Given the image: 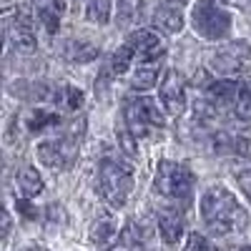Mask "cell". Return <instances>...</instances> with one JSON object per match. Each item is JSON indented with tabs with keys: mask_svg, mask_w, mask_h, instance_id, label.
<instances>
[{
	"mask_svg": "<svg viewBox=\"0 0 251 251\" xmlns=\"http://www.w3.org/2000/svg\"><path fill=\"white\" fill-rule=\"evenodd\" d=\"M153 25L161 33H169V35L181 33V28H183V13H181V8L174 5V3L158 5V10L153 13Z\"/></svg>",
	"mask_w": 251,
	"mask_h": 251,
	"instance_id": "obj_13",
	"label": "cell"
},
{
	"mask_svg": "<svg viewBox=\"0 0 251 251\" xmlns=\"http://www.w3.org/2000/svg\"><path fill=\"white\" fill-rule=\"evenodd\" d=\"M216 151H234L239 156L251 158V136H236V138L219 136L216 138Z\"/></svg>",
	"mask_w": 251,
	"mask_h": 251,
	"instance_id": "obj_19",
	"label": "cell"
},
{
	"mask_svg": "<svg viewBox=\"0 0 251 251\" xmlns=\"http://www.w3.org/2000/svg\"><path fill=\"white\" fill-rule=\"evenodd\" d=\"M249 58H251V43L249 40H236V43H228L226 48H221L211 58V66L219 73H234V71H239L244 66Z\"/></svg>",
	"mask_w": 251,
	"mask_h": 251,
	"instance_id": "obj_8",
	"label": "cell"
},
{
	"mask_svg": "<svg viewBox=\"0 0 251 251\" xmlns=\"http://www.w3.org/2000/svg\"><path fill=\"white\" fill-rule=\"evenodd\" d=\"M183 226H186L183 216L178 211H174V208H163L158 214V234L166 244H171V246L178 244L183 236Z\"/></svg>",
	"mask_w": 251,
	"mask_h": 251,
	"instance_id": "obj_12",
	"label": "cell"
},
{
	"mask_svg": "<svg viewBox=\"0 0 251 251\" xmlns=\"http://www.w3.org/2000/svg\"><path fill=\"white\" fill-rule=\"evenodd\" d=\"M18 208L23 211V216H25V219H35V214H38L35 208L28 203V199H18Z\"/></svg>",
	"mask_w": 251,
	"mask_h": 251,
	"instance_id": "obj_29",
	"label": "cell"
},
{
	"mask_svg": "<svg viewBox=\"0 0 251 251\" xmlns=\"http://www.w3.org/2000/svg\"><path fill=\"white\" fill-rule=\"evenodd\" d=\"M236 181H239V186H241V191L251 199V169L239 171V174H236Z\"/></svg>",
	"mask_w": 251,
	"mask_h": 251,
	"instance_id": "obj_28",
	"label": "cell"
},
{
	"mask_svg": "<svg viewBox=\"0 0 251 251\" xmlns=\"http://www.w3.org/2000/svg\"><path fill=\"white\" fill-rule=\"evenodd\" d=\"M8 38L18 50H33L35 48V33H33V18L28 8H18L15 18L8 20Z\"/></svg>",
	"mask_w": 251,
	"mask_h": 251,
	"instance_id": "obj_9",
	"label": "cell"
},
{
	"mask_svg": "<svg viewBox=\"0 0 251 251\" xmlns=\"http://www.w3.org/2000/svg\"><path fill=\"white\" fill-rule=\"evenodd\" d=\"M133 188V174L128 166H121L118 161H103L98 169V191L113 208H121L128 201Z\"/></svg>",
	"mask_w": 251,
	"mask_h": 251,
	"instance_id": "obj_2",
	"label": "cell"
},
{
	"mask_svg": "<svg viewBox=\"0 0 251 251\" xmlns=\"http://www.w3.org/2000/svg\"><path fill=\"white\" fill-rule=\"evenodd\" d=\"M88 20L96 25H106L111 20V0H91L88 3Z\"/></svg>",
	"mask_w": 251,
	"mask_h": 251,
	"instance_id": "obj_22",
	"label": "cell"
},
{
	"mask_svg": "<svg viewBox=\"0 0 251 251\" xmlns=\"http://www.w3.org/2000/svg\"><path fill=\"white\" fill-rule=\"evenodd\" d=\"M156 80H158V66L156 63H141L136 68V73L131 75V88L149 91V88L156 86Z\"/></svg>",
	"mask_w": 251,
	"mask_h": 251,
	"instance_id": "obj_18",
	"label": "cell"
},
{
	"mask_svg": "<svg viewBox=\"0 0 251 251\" xmlns=\"http://www.w3.org/2000/svg\"><path fill=\"white\" fill-rule=\"evenodd\" d=\"M191 25L203 40H221L231 33V13L211 0H201L191 10Z\"/></svg>",
	"mask_w": 251,
	"mask_h": 251,
	"instance_id": "obj_3",
	"label": "cell"
},
{
	"mask_svg": "<svg viewBox=\"0 0 251 251\" xmlns=\"http://www.w3.org/2000/svg\"><path fill=\"white\" fill-rule=\"evenodd\" d=\"M208 98L214 100V106L216 108H226V106H236V96H239V80H228V78H224V80H216V83H211L208 86Z\"/></svg>",
	"mask_w": 251,
	"mask_h": 251,
	"instance_id": "obj_14",
	"label": "cell"
},
{
	"mask_svg": "<svg viewBox=\"0 0 251 251\" xmlns=\"http://www.w3.org/2000/svg\"><path fill=\"white\" fill-rule=\"evenodd\" d=\"M143 0H118V20L121 23H131L136 20V15L141 13Z\"/></svg>",
	"mask_w": 251,
	"mask_h": 251,
	"instance_id": "obj_24",
	"label": "cell"
},
{
	"mask_svg": "<svg viewBox=\"0 0 251 251\" xmlns=\"http://www.w3.org/2000/svg\"><path fill=\"white\" fill-rule=\"evenodd\" d=\"M8 231H10V216L8 211H3V236H8Z\"/></svg>",
	"mask_w": 251,
	"mask_h": 251,
	"instance_id": "obj_30",
	"label": "cell"
},
{
	"mask_svg": "<svg viewBox=\"0 0 251 251\" xmlns=\"http://www.w3.org/2000/svg\"><path fill=\"white\" fill-rule=\"evenodd\" d=\"M60 100H63V106L71 108V111H78L83 106V91L73 88V86H66L60 93Z\"/></svg>",
	"mask_w": 251,
	"mask_h": 251,
	"instance_id": "obj_25",
	"label": "cell"
},
{
	"mask_svg": "<svg viewBox=\"0 0 251 251\" xmlns=\"http://www.w3.org/2000/svg\"><path fill=\"white\" fill-rule=\"evenodd\" d=\"M183 251H214V244L208 241L206 234H191L188 236V244Z\"/></svg>",
	"mask_w": 251,
	"mask_h": 251,
	"instance_id": "obj_27",
	"label": "cell"
},
{
	"mask_svg": "<svg viewBox=\"0 0 251 251\" xmlns=\"http://www.w3.org/2000/svg\"><path fill=\"white\" fill-rule=\"evenodd\" d=\"M236 118L251 121V78H241L239 83V96H236Z\"/></svg>",
	"mask_w": 251,
	"mask_h": 251,
	"instance_id": "obj_20",
	"label": "cell"
},
{
	"mask_svg": "<svg viewBox=\"0 0 251 251\" xmlns=\"http://www.w3.org/2000/svg\"><path fill=\"white\" fill-rule=\"evenodd\" d=\"M83 138V118L73 121L71 133L55 138V141H46L38 146V158L48 169H68L75 161V151H78V141Z\"/></svg>",
	"mask_w": 251,
	"mask_h": 251,
	"instance_id": "obj_5",
	"label": "cell"
},
{
	"mask_svg": "<svg viewBox=\"0 0 251 251\" xmlns=\"http://www.w3.org/2000/svg\"><path fill=\"white\" fill-rule=\"evenodd\" d=\"M98 46L86 43V40H68L66 48H63V55H66L71 63H88L98 58Z\"/></svg>",
	"mask_w": 251,
	"mask_h": 251,
	"instance_id": "obj_17",
	"label": "cell"
},
{
	"mask_svg": "<svg viewBox=\"0 0 251 251\" xmlns=\"http://www.w3.org/2000/svg\"><path fill=\"white\" fill-rule=\"evenodd\" d=\"M166 3H174V5H183V3H188V0H166Z\"/></svg>",
	"mask_w": 251,
	"mask_h": 251,
	"instance_id": "obj_31",
	"label": "cell"
},
{
	"mask_svg": "<svg viewBox=\"0 0 251 251\" xmlns=\"http://www.w3.org/2000/svg\"><path fill=\"white\" fill-rule=\"evenodd\" d=\"M15 183H18L20 199H33V196H38L40 191H43V178H40V174L33 169V166H23V169H18Z\"/></svg>",
	"mask_w": 251,
	"mask_h": 251,
	"instance_id": "obj_15",
	"label": "cell"
},
{
	"mask_svg": "<svg viewBox=\"0 0 251 251\" xmlns=\"http://www.w3.org/2000/svg\"><path fill=\"white\" fill-rule=\"evenodd\" d=\"M123 121L126 126L131 128V133L136 138L149 136L151 128H158L163 126V116L158 111V106L149 98H133V100H126V108H123Z\"/></svg>",
	"mask_w": 251,
	"mask_h": 251,
	"instance_id": "obj_6",
	"label": "cell"
},
{
	"mask_svg": "<svg viewBox=\"0 0 251 251\" xmlns=\"http://www.w3.org/2000/svg\"><path fill=\"white\" fill-rule=\"evenodd\" d=\"M118 143H121V149H123L126 153H128L131 158L136 156V136L131 133L128 126H123V128L118 126Z\"/></svg>",
	"mask_w": 251,
	"mask_h": 251,
	"instance_id": "obj_26",
	"label": "cell"
},
{
	"mask_svg": "<svg viewBox=\"0 0 251 251\" xmlns=\"http://www.w3.org/2000/svg\"><path fill=\"white\" fill-rule=\"evenodd\" d=\"M161 106L166 108V113L171 116H178L183 113V106H186V91H183V78L178 71H166L163 75V83H161Z\"/></svg>",
	"mask_w": 251,
	"mask_h": 251,
	"instance_id": "obj_7",
	"label": "cell"
},
{
	"mask_svg": "<svg viewBox=\"0 0 251 251\" xmlns=\"http://www.w3.org/2000/svg\"><path fill=\"white\" fill-rule=\"evenodd\" d=\"M239 251H251V249H249V246H244V249H239Z\"/></svg>",
	"mask_w": 251,
	"mask_h": 251,
	"instance_id": "obj_33",
	"label": "cell"
},
{
	"mask_svg": "<svg viewBox=\"0 0 251 251\" xmlns=\"http://www.w3.org/2000/svg\"><path fill=\"white\" fill-rule=\"evenodd\" d=\"M35 13H38V20L43 23V28L53 35L60 25V18L66 13V3L63 0H30Z\"/></svg>",
	"mask_w": 251,
	"mask_h": 251,
	"instance_id": "obj_11",
	"label": "cell"
},
{
	"mask_svg": "<svg viewBox=\"0 0 251 251\" xmlns=\"http://www.w3.org/2000/svg\"><path fill=\"white\" fill-rule=\"evenodd\" d=\"M133 48L126 43V46H121L116 53H113V58H111V71L116 73V75H121V73H126L128 71V66H131V60H133Z\"/></svg>",
	"mask_w": 251,
	"mask_h": 251,
	"instance_id": "obj_23",
	"label": "cell"
},
{
	"mask_svg": "<svg viewBox=\"0 0 251 251\" xmlns=\"http://www.w3.org/2000/svg\"><path fill=\"white\" fill-rule=\"evenodd\" d=\"M226 3H234V5H241V3H244V0H226Z\"/></svg>",
	"mask_w": 251,
	"mask_h": 251,
	"instance_id": "obj_32",
	"label": "cell"
},
{
	"mask_svg": "<svg viewBox=\"0 0 251 251\" xmlns=\"http://www.w3.org/2000/svg\"><path fill=\"white\" fill-rule=\"evenodd\" d=\"M91 241H93L96 246H100V249L111 246V244L116 241V226H113L108 219L98 221V224L91 228Z\"/></svg>",
	"mask_w": 251,
	"mask_h": 251,
	"instance_id": "obj_21",
	"label": "cell"
},
{
	"mask_svg": "<svg viewBox=\"0 0 251 251\" xmlns=\"http://www.w3.org/2000/svg\"><path fill=\"white\" fill-rule=\"evenodd\" d=\"M201 219L216 234H231L236 228H244L249 221L236 196L224 186H211L201 196Z\"/></svg>",
	"mask_w": 251,
	"mask_h": 251,
	"instance_id": "obj_1",
	"label": "cell"
},
{
	"mask_svg": "<svg viewBox=\"0 0 251 251\" xmlns=\"http://www.w3.org/2000/svg\"><path fill=\"white\" fill-rule=\"evenodd\" d=\"M128 46L133 48L141 63H158L166 53V46L161 43V38L151 30H136L128 38Z\"/></svg>",
	"mask_w": 251,
	"mask_h": 251,
	"instance_id": "obj_10",
	"label": "cell"
},
{
	"mask_svg": "<svg viewBox=\"0 0 251 251\" xmlns=\"http://www.w3.org/2000/svg\"><path fill=\"white\" fill-rule=\"evenodd\" d=\"M23 123L30 133H40L46 128H53V126L60 123V116L58 113H50V111H43V108H35V111H28L23 116Z\"/></svg>",
	"mask_w": 251,
	"mask_h": 251,
	"instance_id": "obj_16",
	"label": "cell"
},
{
	"mask_svg": "<svg viewBox=\"0 0 251 251\" xmlns=\"http://www.w3.org/2000/svg\"><path fill=\"white\" fill-rule=\"evenodd\" d=\"M156 191L174 201H188L194 194V174L176 161H161L156 169Z\"/></svg>",
	"mask_w": 251,
	"mask_h": 251,
	"instance_id": "obj_4",
	"label": "cell"
}]
</instances>
